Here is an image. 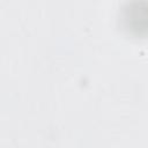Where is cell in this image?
Instances as JSON below:
<instances>
[{"label":"cell","instance_id":"6da1fadb","mask_svg":"<svg viewBox=\"0 0 148 148\" xmlns=\"http://www.w3.org/2000/svg\"><path fill=\"white\" fill-rule=\"evenodd\" d=\"M126 28L136 32H148V1L134 0L124 8Z\"/></svg>","mask_w":148,"mask_h":148}]
</instances>
